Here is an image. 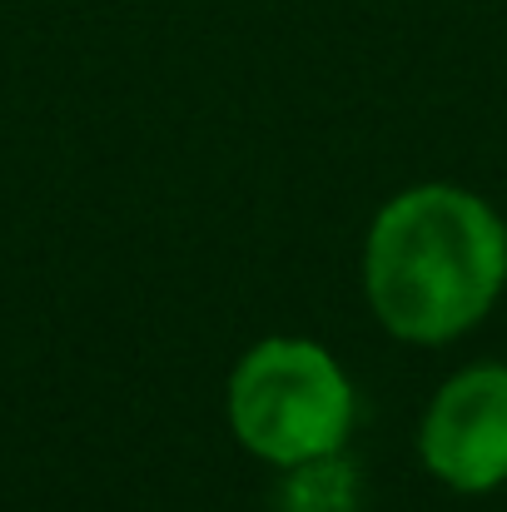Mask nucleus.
<instances>
[{"instance_id": "f257e3e1", "label": "nucleus", "mask_w": 507, "mask_h": 512, "mask_svg": "<svg viewBox=\"0 0 507 512\" xmlns=\"http://www.w3.org/2000/svg\"><path fill=\"white\" fill-rule=\"evenodd\" d=\"M507 289V224L463 184L393 194L363 239V294L403 343H448L483 324Z\"/></svg>"}, {"instance_id": "f03ea898", "label": "nucleus", "mask_w": 507, "mask_h": 512, "mask_svg": "<svg viewBox=\"0 0 507 512\" xmlns=\"http://www.w3.org/2000/svg\"><path fill=\"white\" fill-rule=\"evenodd\" d=\"M353 408L348 373L314 339H264L229 373V428L274 468L338 453L353 433Z\"/></svg>"}, {"instance_id": "7ed1b4c3", "label": "nucleus", "mask_w": 507, "mask_h": 512, "mask_svg": "<svg viewBox=\"0 0 507 512\" xmlns=\"http://www.w3.org/2000/svg\"><path fill=\"white\" fill-rule=\"evenodd\" d=\"M418 458L453 493H493L507 483V363L458 368L433 393Z\"/></svg>"}, {"instance_id": "20e7f679", "label": "nucleus", "mask_w": 507, "mask_h": 512, "mask_svg": "<svg viewBox=\"0 0 507 512\" xmlns=\"http://www.w3.org/2000/svg\"><path fill=\"white\" fill-rule=\"evenodd\" d=\"M279 473L284 478L274 512H363V473L353 468V458H343V448L304 458Z\"/></svg>"}]
</instances>
